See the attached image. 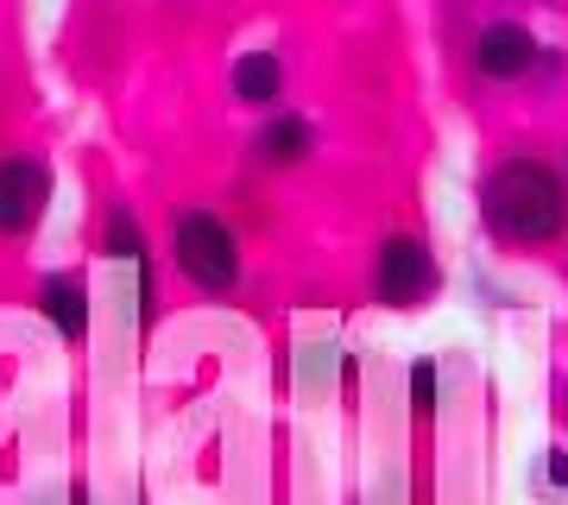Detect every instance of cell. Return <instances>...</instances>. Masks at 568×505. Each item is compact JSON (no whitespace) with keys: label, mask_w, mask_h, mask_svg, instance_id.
<instances>
[{"label":"cell","mask_w":568,"mask_h":505,"mask_svg":"<svg viewBox=\"0 0 568 505\" xmlns=\"http://www.w3.org/2000/svg\"><path fill=\"white\" fill-rule=\"evenodd\" d=\"M480 215L506 246L544 253L568 234V178L537 152H506L480 183Z\"/></svg>","instance_id":"obj_1"},{"label":"cell","mask_w":568,"mask_h":505,"mask_svg":"<svg viewBox=\"0 0 568 505\" xmlns=\"http://www.w3.org/2000/svg\"><path fill=\"white\" fill-rule=\"evenodd\" d=\"M171 260L190 284H203V291H234L241 284V241H234V228L222 215H209V209H183L178 228H171Z\"/></svg>","instance_id":"obj_2"},{"label":"cell","mask_w":568,"mask_h":505,"mask_svg":"<svg viewBox=\"0 0 568 505\" xmlns=\"http://www.w3.org/2000/svg\"><path fill=\"white\" fill-rule=\"evenodd\" d=\"M443 291V265L424 234H386L373 246V303L386 310H424Z\"/></svg>","instance_id":"obj_3"},{"label":"cell","mask_w":568,"mask_h":505,"mask_svg":"<svg viewBox=\"0 0 568 505\" xmlns=\"http://www.w3.org/2000/svg\"><path fill=\"white\" fill-rule=\"evenodd\" d=\"M51 209V164L32 152L0 159V234H32Z\"/></svg>","instance_id":"obj_4"},{"label":"cell","mask_w":568,"mask_h":505,"mask_svg":"<svg viewBox=\"0 0 568 505\" xmlns=\"http://www.w3.org/2000/svg\"><path fill=\"white\" fill-rule=\"evenodd\" d=\"M544 63V44L525 20H487L474 32V70L487 82H525Z\"/></svg>","instance_id":"obj_5"},{"label":"cell","mask_w":568,"mask_h":505,"mask_svg":"<svg viewBox=\"0 0 568 505\" xmlns=\"http://www.w3.org/2000/svg\"><path fill=\"white\" fill-rule=\"evenodd\" d=\"M227 89H234L241 108H278L284 101V58L278 51H246V58H234Z\"/></svg>","instance_id":"obj_6"},{"label":"cell","mask_w":568,"mask_h":505,"mask_svg":"<svg viewBox=\"0 0 568 505\" xmlns=\"http://www.w3.org/2000/svg\"><path fill=\"white\" fill-rule=\"evenodd\" d=\"M39 310L51 316V329H58L63 342H82V335H89V284H82L77 272H58V279H44Z\"/></svg>","instance_id":"obj_7"},{"label":"cell","mask_w":568,"mask_h":505,"mask_svg":"<svg viewBox=\"0 0 568 505\" xmlns=\"http://www.w3.org/2000/svg\"><path fill=\"white\" fill-rule=\"evenodd\" d=\"M310 152H316V127L304 121V114H272V121L260 127V159L278 164V171H291V164H304Z\"/></svg>","instance_id":"obj_8"},{"label":"cell","mask_w":568,"mask_h":505,"mask_svg":"<svg viewBox=\"0 0 568 505\" xmlns=\"http://www.w3.org/2000/svg\"><path fill=\"white\" fill-rule=\"evenodd\" d=\"M436 404H443V373H436V361H410V417L429 424Z\"/></svg>","instance_id":"obj_9"},{"label":"cell","mask_w":568,"mask_h":505,"mask_svg":"<svg viewBox=\"0 0 568 505\" xmlns=\"http://www.w3.org/2000/svg\"><path fill=\"white\" fill-rule=\"evenodd\" d=\"M108 253L114 260H133V265H145V228L126 215V209H114L108 215Z\"/></svg>","instance_id":"obj_10"},{"label":"cell","mask_w":568,"mask_h":505,"mask_svg":"<svg viewBox=\"0 0 568 505\" xmlns=\"http://www.w3.org/2000/svg\"><path fill=\"white\" fill-rule=\"evenodd\" d=\"M544 481L556 486V493H568V448H562V443L544 455Z\"/></svg>","instance_id":"obj_11"},{"label":"cell","mask_w":568,"mask_h":505,"mask_svg":"<svg viewBox=\"0 0 568 505\" xmlns=\"http://www.w3.org/2000/svg\"><path fill=\"white\" fill-rule=\"evenodd\" d=\"M530 7H562V0H530Z\"/></svg>","instance_id":"obj_12"}]
</instances>
